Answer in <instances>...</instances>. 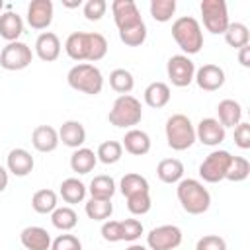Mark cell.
<instances>
[{
	"instance_id": "cell-1",
	"label": "cell",
	"mask_w": 250,
	"mask_h": 250,
	"mask_svg": "<svg viewBox=\"0 0 250 250\" xmlns=\"http://www.w3.org/2000/svg\"><path fill=\"white\" fill-rule=\"evenodd\" d=\"M64 51L72 61H76V62L88 61L92 64V62L102 61L107 55V39L96 31L94 33L92 31L90 33L88 31H74L66 37Z\"/></svg>"
},
{
	"instance_id": "cell-2",
	"label": "cell",
	"mask_w": 250,
	"mask_h": 250,
	"mask_svg": "<svg viewBox=\"0 0 250 250\" xmlns=\"http://www.w3.org/2000/svg\"><path fill=\"white\" fill-rule=\"evenodd\" d=\"M176 195L182 209L189 215H203L211 207V193L199 180L182 178L178 182Z\"/></svg>"
},
{
	"instance_id": "cell-3",
	"label": "cell",
	"mask_w": 250,
	"mask_h": 250,
	"mask_svg": "<svg viewBox=\"0 0 250 250\" xmlns=\"http://www.w3.org/2000/svg\"><path fill=\"white\" fill-rule=\"evenodd\" d=\"M172 37L186 57L197 55L203 47V31L195 18L182 16L172 23Z\"/></svg>"
},
{
	"instance_id": "cell-4",
	"label": "cell",
	"mask_w": 250,
	"mask_h": 250,
	"mask_svg": "<svg viewBox=\"0 0 250 250\" xmlns=\"http://www.w3.org/2000/svg\"><path fill=\"white\" fill-rule=\"evenodd\" d=\"M66 82H68V86L72 90L82 92V94H88V96H96L104 88L102 70L96 64H90V62H78V64H74L68 70V74H66Z\"/></svg>"
},
{
	"instance_id": "cell-5",
	"label": "cell",
	"mask_w": 250,
	"mask_h": 250,
	"mask_svg": "<svg viewBox=\"0 0 250 250\" xmlns=\"http://www.w3.org/2000/svg\"><path fill=\"white\" fill-rule=\"evenodd\" d=\"M141 119H143V105L131 94L119 96L107 113V121L119 129H135V125H139Z\"/></svg>"
},
{
	"instance_id": "cell-6",
	"label": "cell",
	"mask_w": 250,
	"mask_h": 250,
	"mask_svg": "<svg viewBox=\"0 0 250 250\" xmlns=\"http://www.w3.org/2000/svg\"><path fill=\"white\" fill-rule=\"evenodd\" d=\"M166 143L172 150H188L195 143V127L184 113H174L164 125Z\"/></svg>"
},
{
	"instance_id": "cell-7",
	"label": "cell",
	"mask_w": 250,
	"mask_h": 250,
	"mask_svg": "<svg viewBox=\"0 0 250 250\" xmlns=\"http://www.w3.org/2000/svg\"><path fill=\"white\" fill-rule=\"evenodd\" d=\"M203 25L209 33L219 35L225 33L229 27V12H227V2L225 0H201L199 4Z\"/></svg>"
},
{
	"instance_id": "cell-8",
	"label": "cell",
	"mask_w": 250,
	"mask_h": 250,
	"mask_svg": "<svg viewBox=\"0 0 250 250\" xmlns=\"http://www.w3.org/2000/svg\"><path fill=\"white\" fill-rule=\"evenodd\" d=\"M232 154L229 150H213L205 156V160L199 164V176L207 184H219L225 180L227 168L230 164Z\"/></svg>"
},
{
	"instance_id": "cell-9",
	"label": "cell",
	"mask_w": 250,
	"mask_h": 250,
	"mask_svg": "<svg viewBox=\"0 0 250 250\" xmlns=\"http://www.w3.org/2000/svg\"><path fill=\"white\" fill-rule=\"evenodd\" d=\"M31 61H33L31 47L21 41L8 43L0 53V66L4 70H23L31 64Z\"/></svg>"
},
{
	"instance_id": "cell-10",
	"label": "cell",
	"mask_w": 250,
	"mask_h": 250,
	"mask_svg": "<svg viewBox=\"0 0 250 250\" xmlns=\"http://www.w3.org/2000/svg\"><path fill=\"white\" fill-rule=\"evenodd\" d=\"M182 229L176 225H160L154 227L146 234V246L148 250H174L182 244Z\"/></svg>"
},
{
	"instance_id": "cell-11",
	"label": "cell",
	"mask_w": 250,
	"mask_h": 250,
	"mask_svg": "<svg viewBox=\"0 0 250 250\" xmlns=\"http://www.w3.org/2000/svg\"><path fill=\"white\" fill-rule=\"evenodd\" d=\"M166 74L170 78V82L178 88H186L193 82L195 76V64L189 57L186 55H174L168 59L166 62Z\"/></svg>"
},
{
	"instance_id": "cell-12",
	"label": "cell",
	"mask_w": 250,
	"mask_h": 250,
	"mask_svg": "<svg viewBox=\"0 0 250 250\" xmlns=\"http://www.w3.org/2000/svg\"><path fill=\"white\" fill-rule=\"evenodd\" d=\"M111 14H113V21L119 31H125V29L145 23L141 18V12L133 0H115L111 4Z\"/></svg>"
},
{
	"instance_id": "cell-13",
	"label": "cell",
	"mask_w": 250,
	"mask_h": 250,
	"mask_svg": "<svg viewBox=\"0 0 250 250\" xmlns=\"http://www.w3.org/2000/svg\"><path fill=\"white\" fill-rule=\"evenodd\" d=\"M25 20L31 29H47L53 21V2L51 0H31L27 6Z\"/></svg>"
},
{
	"instance_id": "cell-14",
	"label": "cell",
	"mask_w": 250,
	"mask_h": 250,
	"mask_svg": "<svg viewBox=\"0 0 250 250\" xmlns=\"http://www.w3.org/2000/svg\"><path fill=\"white\" fill-rule=\"evenodd\" d=\"M225 127L215 119V117H205L197 123L195 127V141L207 145V146H217L225 141Z\"/></svg>"
},
{
	"instance_id": "cell-15",
	"label": "cell",
	"mask_w": 250,
	"mask_h": 250,
	"mask_svg": "<svg viewBox=\"0 0 250 250\" xmlns=\"http://www.w3.org/2000/svg\"><path fill=\"white\" fill-rule=\"evenodd\" d=\"M195 84L205 92H215L225 84V70L217 64H203L195 70Z\"/></svg>"
},
{
	"instance_id": "cell-16",
	"label": "cell",
	"mask_w": 250,
	"mask_h": 250,
	"mask_svg": "<svg viewBox=\"0 0 250 250\" xmlns=\"http://www.w3.org/2000/svg\"><path fill=\"white\" fill-rule=\"evenodd\" d=\"M35 162H33V156L29 150L25 148H12L6 156V168L10 174L18 176V178H23L27 176L31 170H33Z\"/></svg>"
},
{
	"instance_id": "cell-17",
	"label": "cell",
	"mask_w": 250,
	"mask_h": 250,
	"mask_svg": "<svg viewBox=\"0 0 250 250\" xmlns=\"http://www.w3.org/2000/svg\"><path fill=\"white\" fill-rule=\"evenodd\" d=\"M35 55L43 62H53L61 55V39L53 31H43L35 39Z\"/></svg>"
},
{
	"instance_id": "cell-18",
	"label": "cell",
	"mask_w": 250,
	"mask_h": 250,
	"mask_svg": "<svg viewBox=\"0 0 250 250\" xmlns=\"http://www.w3.org/2000/svg\"><path fill=\"white\" fill-rule=\"evenodd\" d=\"M59 143H62L68 148H80L86 143V129L80 121L76 119H68L61 125L59 129Z\"/></svg>"
},
{
	"instance_id": "cell-19",
	"label": "cell",
	"mask_w": 250,
	"mask_h": 250,
	"mask_svg": "<svg viewBox=\"0 0 250 250\" xmlns=\"http://www.w3.org/2000/svg\"><path fill=\"white\" fill-rule=\"evenodd\" d=\"M20 242L25 250H51V234L43 227H25L20 232Z\"/></svg>"
},
{
	"instance_id": "cell-20",
	"label": "cell",
	"mask_w": 250,
	"mask_h": 250,
	"mask_svg": "<svg viewBox=\"0 0 250 250\" xmlns=\"http://www.w3.org/2000/svg\"><path fill=\"white\" fill-rule=\"evenodd\" d=\"M31 145L39 152H53L59 146V131L51 125H37L31 133Z\"/></svg>"
},
{
	"instance_id": "cell-21",
	"label": "cell",
	"mask_w": 250,
	"mask_h": 250,
	"mask_svg": "<svg viewBox=\"0 0 250 250\" xmlns=\"http://www.w3.org/2000/svg\"><path fill=\"white\" fill-rule=\"evenodd\" d=\"M121 146L133 156H143L150 150V137L141 129H129L121 139Z\"/></svg>"
},
{
	"instance_id": "cell-22",
	"label": "cell",
	"mask_w": 250,
	"mask_h": 250,
	"mask_svg": "<svg viewBox=\"0 0 250 250\" xmlns=\"http://www.w3.org/2000/svg\"><path fill=\"white\" fill-rule=\"evenodd\" d=\"M21 33H23V20H21V16H18L12 10L0 14V37L2 39H6L8 43H14V41L20 39Z\"/></svg>"
},
{
	"instance_id": "cell-23",
	"label": "cell",
	"mask_w": 250,
	"mask_h": 250,
	"mask_svg": "<svg viewBox=\"0 0 250 250\" xmlns=\"http://www.w3.org/2000/svg\"><path fill=\"white\" fill-rule=\"evenodd\" d=\"M217 115H219V123L227 129V127H236L242 121V107L236 100H221L217 105Z\"/></svg>"
},
{
	"instance_id": "cell-24",
	"label": "cell",
	"mask_w": 250,
	"mask_h": 250,
	"mask_svg": "<svg viewBox=\"0 0 250 250\" xmlns=\"http://www.w3.org/2000/svg\"><path fill=\"white\" fill-rule=\"evenodd\" d=\"M170 86L166 82H150L145 88V104L152 109H160L170 102Z\"/></svg>"
},
{
	"instance_id": "cell-25",
	"label": "cell",
	"mask_w": 250,
	"mask_h": 250,
	"mask_svg": "<svg viewBox=\"0 0 250 250\" xmlns=\"http://www.w3.org/2000/svg\"><path fill=\"white\" fill-rule=\"evenodd\" d=\"M156 176L164 184H178L184 178V164L178 158H164L156 166Z\"/></svg>"
},
{
	"instance_id": "cell-26",
	"label": "cell",
	"mask_w": 250,
	"mask_h": 250,
	"mask_svg": "<svg viewBox=\"0 0 250 250\" xmlns=\"http://www.w3.org/2000/svg\"><path fill=\"white\" fill-rule=\"evenodd\" d=\"M96 162H98L96 152L90 150V148H86V146L76 148L72 152V156H70V168L76 174H88V172H92L94 166H96Z\"/></svg>"
},
{
	"instance_id": "cell-27",
	"label": "cell",
	"mask_w": 250,
	"mask_h": 250,
	"mask_svg": "<svg viewBox=\"0 0 250 250\" xmlns=\"http://www.w3.org/2000/svg\"><path fill=\"white\" fill-rule=\"evenodd\" d=\"M86 191H88V188H86L78 178H66V180H62L61 189H59L62 201H66V203H70V205L82 203L84 197H86Z\"/></svg>"
},
{
	"instance_id": "cell-28",
	"label": "cell",
	"mask_w": 250,
	"mask_h": 250,
	"mask_svg": "<svg viewBox=\"0 0 250 250\" xmlns=\"http://www.w3.org/2000/svg\"><path fill=\"white\" fill-rule=\"evenodd\" d=\"M88 191L94 199H111L113 193H115V182H113L111 176L100 174V176L92 178V182L88 186Z\"/></svg>"
},
{
	"instance_id": "cell-29",
	"label": "cell",
	"mask_w": 250,
	"mask_h": 250,
	"mask_svg": "<svg viewBox=\"0 0 250 250\" xmlns=\"http://www.w3.org/2000/svg\"><path fill=\"white\" fill-rule=\"evenodd\" d=\"M119 189H121V193H123L125 197L135 195V193L150 191L146 178L141 176V174H135V172H129V174H125V176L121 178V182H119Z\"/></svg>"
},
{
	"instance_id": "cell-30",
	"label": "cell",
	"mask_w": 250,
	"mask_h": 250,
	"mask_svg": "<svg viewBox=\"0 0 250 250\" xmlns=\"http://www.w3.org/2000/svg\"><path fill=\"white\" fill-rule=\"evenodd\" d=\"M31 207L35 213L39 215H47V213H53L57 209V193L53 189H39L33 193L31 197Z\"/></svg>"
},
{
	"instance_id": "cell-31",
	"label": "cell",
	"mask_w": 250,
	"mask_h": 250,
	"mask_svg": "<svg viewBox=\"0 0 250 250\" xmlns=\"http://www.w3.org/2000/svg\"><path fill=\"white\" fill-rule=\"evenodd\" d=\"M51 223L55 229L62 230V232H68L76 227L78 223V215L72 207H57L53 213H51Z\"/></svg>"
},
{
	"instance_id": "cell-32",
	"label": "cell",
	"mask_w": 250,
	"mask_h": 250,
	"mask_svg": "<svg viewBox=\"0 0 250 250\" xmlns=\"http://www.w3.org/2000/svg\"><path fill=\"white\" fill-rule=\"evenodd\" d=\"M225 35V41L227 45H230L232 49H242L244 45H248L250 41V33H248V27L240 21H234V23H229L227 31L223 33Z\"/></svg>"
},
{
	"instance_id": "cell-33",
	"label": "cell",
	"mask_w": 250,
	"mask_h": 250,
	"mask_svg": "<svg viewBox=\"0 0 250 250\" xmlns=\"http://www.w3.org/2000/svg\"><path fill=\"white\" fill-rule=\"evenodd\" d=\"M84 211L92 221H107L113 213V205H111V199H94V197H90V201L84 205Z\"/></svg>"
},
{
	"instance_id": "cell-34",
	"label": "cell",
	"mask_w": 250,
	"mask_h": 250,
	"mask_svg": "<svg viewBox=\"0 0 250 250\" xmlns=\"http://www.w3.org/2000/svg\"><path fill=\"white\" fill-rule=\"evenodd\" d=\"M109 86H111V90H115L117 94L125 96V94H129V92L133 90L135 78H133V74H131L129 70H125V68H115V70H111V74H109Z\"/></svg>"
},
{
	"instance_id": "cell-35",
	"label": "cell",
	"mask_w": 250,
	"mask_h": 250,
	"mask_svg": "<svg viewBox=\"0 0 250 250\" xmlns=\"http://www.w3.org/2000/svg\"><path fill=\"white\" fill-rule=\"evenodd\" d=\"M148 10H150V16L154 21L166 23L176 14V0H150Z\"/></svg>"
},
{
	"instance_id": "cell-36",
	"label": "cell",
	"mask_w": 250,
	"mask_h": 250,
	"mask_svg": "<svg viewBox=\"0 0 250 250\" xmlns=\"http://www.w3.org/2000/svg\"><path fill=\"white\" fill-rule=\"evenodd\" d=\"M96 156H98V160L104 162V164H115V162H119L121 156H123V146H121L119 141H105V143H102V145L98 146Z\"/></svg>"
},
{
	"instance_id": "cell-37",
	"label": "cell",
	"mask_w": 250,
	"mask_h": 250,
	"mask_svg": "<svg viewBox=\"0 0 250 250\" xmlns=\"http://www.w3.org/2000/svg\"><path fill=\"white\" fill-rule=\"evenodd\" d=\"M248 174H250V162L244 156H232L230 164L227 168L225 180H229V182H242V180L248 178Z\"/></svg>"
},
{
	"instance_id": "cell-38",
	"label": "cell",
	"mask_w": 250,
	"mask_h": 250,
	"mask_svg": "<svg viewBox=\"0 0 250 250\" xmlns=\"http://www.w3.org/2000/svg\"><path fill=\"white\" fill-rule=\"evenodd\" d=\"M127 199V209L131 215H145L150 211L152 207V201H150V191H145V193H135V195H129L125 197Z\"/></svg>"
},
{
	"instance_id": "cell-39",
	"label": "cell",
	"mask_w": 250,
	"mask_h": 250,
	"mask_svg": "<svg viewBox=\"0 0 250 250\" xmlns=\"http://www.w3.org/2000/svg\"><path fill=\"white\" fill-rule=\"evenodd\" d=\"M119 39H121V43H125L127 47H141V45L146 41V25L141 23V25H137V27L119 31Z\"/></svg>"
},
{
	"instance_id": "cell-40",
	"label": "cell",
	"mask_w": 250,
	"mask_h": 250,
	"mask_svg": "<svg viewBox=\"0 0 250 250\" xmlns=\"http://www.w3.org/2000/svg\"><path fill=\"white\" fill-rule=\"evenodd\" d=\"M105 10H107L105 0H88L84 4V18L88 21H98L105 16Z\"/></svg>"
},
{
	"instance_id": "cell-41",
	"label": "cell",
	"mask_w": 250,
	"mask_h": 250,
	"mask_svg": "<svg viewBox=\"0 0 250 250\" xmlns=\"http://www.w3.org/2000/svg\"><path fill=\"white\" fill-rule=\"evenodd\" d=\"M143 234V223L139 219H125L121 221V236L127 242H135Z\"/></svg>"
},
{
	"instance_id": "cell-42",
	"label": "cell",
	"mask_w": 250,
	"mask_h": 250,
	"mask_svg": "<svg viewBox=\"0 0 250 250\" xmlns=\"http://www.w3.org/2000/svg\"><path fill=\"white\" fill-rule=\"evenodd\" d=\"M51 250H82V242L74 234H59L51 242Z\"/></svg>"
},
{
	"instance_id": "cell-43",
	"label": "cell",
	"mask_w": 250,
	"mask_h": 250,
	"mask_svg": "<svg viewBox=\"0 0 250 250\" xmlns=\"http://www.w3.org/2000/svg\"><path fill=\"white\" fill-rule=\"evenodd\" d=\"M195 250H227V242L217 234H207L197 240Z\"/></svg>"
},
{
	"instance_id": "cell-44",
	"label": "cell",
	"mask_w": 250,
	"mask_h": 250,
	"mask_svg": "<svg viewBox=\"0 0 250 250\" xmlns=\"http://www.w3.org/2000/svg\"><path fill=\"white\" fill-rule=\"evenodd\" d=\"M234 145L238 148H242V150H248L250 148V123L240 121L234 127Z\"/></svg>"
},
{
	"instance_id": "cell-45",
	"label": "cell",
	"mask_w": 250,
	"mask_h": 250,
	"mask_svg": "<svg viewBox=\"0 0 250 250\" xmlns=\"http://www.w3.org/2000/svg\"><path fill=\"white\" fill-rule=\"evenodd\" d=\"M102 236L107 242H121V221H105L102 225Z\"/></svg>"
},
{
	"instance_id": "cell-46",
	"label": "cell",
	"mask_w": 250,
	"mask_h": 250,
	"mask_svg": "<svg viewBox=\"0 0 250 250\" xmlns=\"http://www.w3.org/2000/svg\"><path fill=\"white\" fill-rule=\"evenodd\" d=\"M238 62L248 68L250 66V45H244L242 49H238Z\"/></svg>"
},
{
	"instance_id": "cell-47",
	"label": "cell",
	"mask_w": 250,
	"mask_h": 250,
	"mask_svg": "<svg viewBox=\"0 0 250 250\" xmlns=\"http://www.w3.org/2000/svg\"><path fill=\"white\" fill-rule=\"evenodd\" d=\"M6 188H8V170L0 164V193H2Z\"/></svg>"
},
{
	"instance_id": "cell-48",
	"label": "cell",
	"mask_w": 250,
	"mask_h": 250,
	"mask_svg": "<svg viewBox=\"0 0 250 250\" xmlns=\"http://www.w3.org/2000/svg\"><path fill=\"white\" fill-rule=\"evenodd\" d=\"M80 4H82V0H62L64 8H78Z\"/></svg>"
},
{
	"instance_id": "cell-49",
	"label": "cell",
	"mask_w": 250,
	"mask_h": 250,
	"mask_svg": "<svg viewBox=\"0 0 250 250\" xmlns=\"http://www.w3.org/2000/svg\"><path fill=\"white\" fill-rule=\"evenodd\" d=\"M127 250H148L146 246H143V244H131Z\"/></svg>"
},
{
	"instance_id": "cell-50",
	"label": "cell",
	"mask_w": 250,
	"mask_h": 250,
	"mask_svg": "<svg viewBox=\"0 0 250 250\" xmlns=\"http://www.w3.org/2000/svg\"><path fill=\"white\" fill-rule=\"evenodd\" d=\"M0 10H2V0H0Z\"/></svg>"
}]
</instances>
